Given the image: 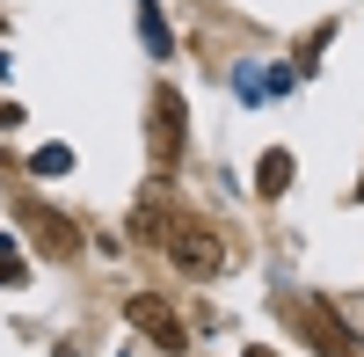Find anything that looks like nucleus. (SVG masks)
Segmentation results:
<instances>
[{
  "label": "nucleus",
  "instance_id": "f257e3e1",
  "mask_svg": "<svg viewBox=\"0 0 364 357\" xmlns=\"http://www.w3.org/2000/svg\"><path fill=\"white\" fill-rule=\"evenodd\" d=\"M284 321H291V329L306 336V350H321V357H364L357 329L321 299V292H299V299H284Z\"/></svg>",
  "mask_w": 364,
  "mask_h": 357
},
{
  "label": "nucleus",
  "instance_id": "f03ea898",
  "mask_svg": "<svg viewBox=\"0 0 364 357\" xmlns=\"http://www.w3.org/2000/svg\"><path fill=\"white\" fill-rule=\"evenodd\" d=\"M168 262L182 277H219L226 270V241H219V226L211 219H197V212H175V226H168Z\"/></svg>",
  "mask_w": 364,
  "mask_h": 357
},
{
  "label": "nucleus",
  "instance_id": "7ed1b4c3",
  "mask_svg": "<svg viewBox=\"0 0 364 357\" xmlns=\"http://www.w3.org/2000/svg\"><path fill=\"white\" fill-rule=\"evenodd\" d=\"M15 219L29 226V241H37L44 262H73V255H80V226H73L66 212H51L44 197H22V204H15Z\"/></svg>",
  "mask_w": 364,
  "mask_h": 357
},
{
  "label": "nucleus",
  "instance_id": "20e7f679",
  "mask_svg": "<svg viewBox=\"0 0 364 357\" xmlns=\"http://www.w3.org/2000/svg\"><path fill=\"white\" fill-rule=\"evenodd\" d=\"M146 154H154V175H168L182 161V95L161 80L154 102H146Z\"/></svg>",
  "mask_w": 364,
  "mask_h": 357
},
{
  "label": "nucleus",
  "instance_id": "39448f33",
  "mask_svg": "<svg viewBox=\"0 0 364 357\" xmlns=\"http://www.w3.org/2000/svg\"><path fill=\"white\" fill-rule=\"evenodd\" d=\"M124 321H132L154 350H175V357L190 350V329H182V314L161 299V292H132V299H124Z\"/></svg>",
  "mask_w": 364,
  "mask_h": 357
},
{
  "label": "nucleus",
  "instance_id": "423d86ee",
  "mask_svg": "<svg viewBox=\"0 0 364 357\" xmlns=\"http://www.w3.org/2000/svg\"><path fill=\"white\" fill-rule=\"evenodd\" d=\"M168 226H175V204H168V190L154 183V190L132 204V241H154V248H161V241H168Z\"/></svg>",
  "mask_w": 364,
  "mask_h": 357
},
{
  "label": "nucleus",
  "instance_id": "0eeeda50",
  "mask_svg": "<svg viewBox=\"0 0 364 357\" xmlns=\"http://www.w3.org/2000/svg\"><path fill=\"white\" fill-rule=\"evenodd\" d=\"M255 190L262 197H284L291 190V154H284V146H269V154L255 161Z\"/></svg>",
  "mask_w": 364,
  "mask_h": 357
},
{
  "label": "nucleus",
  "instance_id": "6e6552de",
  "mask_svg": "<svg viewBox=\"0 0 364 357\" xmlns=\"http://www.w3.org/2000/svg\"><path fill=\"white\" fill-rule=\"evenodd\" d=\"M139 22H146V44H154V58H168L175 44H168V22H161V8H154V0H139Z\"/></svg>",
  "mask_w": 364,
  "mask_h": 357
},
{
  "label": "nucleus",
  "instance_id": "1a4fd4ad",
  "mask_svg": "<svg viewBox=\"0 0 364 357\" xmlns=\"http://www.w3.org/2000/svg\"><path fill=\"white\" fill-rule=\"evenodd\" d=\"M29 277V262L15 255V241H0V284H22Z\"/></svg>",
  "mask_w": 364,
  "mask_h": 357
},
{
  "label": "nucleus",
  "instance_id": "9d476101",
  "mask_svg": "<svg viewBox=\"0 0 364 357\" xmlns=\"http://www.w3.org/2000/svg\"><path fill=\"white\" fill-rule=\"evenodd\" d=\"M66 168H73L66 146H44V154H37V175H66Z\"/></svg>",
  "mask_w": 364,
  "mask_h": 357
},
{
  "label": "nucleus",
  "instance_id": "9b49d317",
  "mask_svg": "<svg viewBox=\"0 0 364 357\" xmlns=\"http://www.w3.org/2000/svg\"><path fill=\"white\" fill-rule=\"evenodd\" d=\"M15 124H22V110H15V102H0V132H15Z\"/></svg>",
  "mask_w": 364,
  "mask_h": 357
},
{
  "label": "nucleus",
  "instance_id": "f8f14e48",
  "mask_svg": "<svg viewBox=\"0 0 364 357\" xmlns=\"http://www.w3.org/2000/svg\"><path fill=\"white\" fill-rule=\"evenodd\" d=\"M240 357H277V350H240Z\"/></svg>",
  "mask_w": 364,
  "mask_h": 357
}]
</instances>
